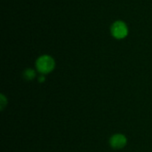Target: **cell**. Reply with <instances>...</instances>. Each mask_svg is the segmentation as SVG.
I'll return each instance as SVG.
<instances>
[{
	"mask_svg": "<svg viewBox=\"0 0 152 152\" xmlns=\"http://www.w3.org/2000/svg\"><path fill=\"white\" fill-rule=\"evenodd\" d=\"M22 76H23L24 79H26L27 81H31L36 77L37 74H36V71L33 69H26L23 71Z\"/></svg>",
	"mask_w": 152,
	"mask_h": 152,
	"instance_id": "4",
	"label": "cell"
},
{
	"mask_svg": "<svg viewBox=\"0 0 152 152\" xmlns=\"http://www.w3.org/2000/svg\"><path fill=\"white\" fill-rule=\"evenodd\" d=\"M6 105H7V99L2 94H0V108H1V110H3Z\"/></svg>",
	"mask_w": 152,
	"mask_h": 152,
	"instance_id": "5",
	"label": "cell"
},
{
	"mask_svg": "<svg viewBox=\"0 0 152 152\" xmlns=\"http://www.w3.org/2000/svg\"><path fill=\"white\" fill-rule=\"evenodd\" d=\"M45 75H41V76L38 77V81H39L40 83H42V82H45Z\"/></svg>",
	"mask_w": 152,
	"mask_h": 152,
	"instance_id": "6",
	"label": "cell"
},
{
	"mask_svg": "<svg viewBox=\"0 0 152 152\" xmlns=\"http://www.w3.org/2000/svg\"><path fill=\"white\" fill-rule=\"evenodd\" d=\"M128 27L123 20H117L110 27V33L116 39H124L128 35Z\"/></svg>",
	"mask_w": 152,
	"mask_h": 152,
	"instance_id": "2",
	"label": "cell"
},
{
	"mask_svg": "<svg viewBox=\"0 0 152 152\" xmlns=\"http://www.w3.org/2000/svg\"><path fill=\"white\" fill-rule=\"evenodd\" d=\"M127 143L126 137L122 134H116L110 138V145L112 149L121 150L126 147Z\"/></svg>",
	"mask_w": 152,
	"mask_h": 152,
	"instance_id": "3",
	"label": "cell"
},
{
	"mask_svg": "<svg viewBox=\"0 0 152 152\" xmlns=\"http://www.w3.org/2000/svg\"><path fill=\"white\" fill-rule=\"evenodd\" d=\"M55 68L54 59L48 55L44 54L37 58L36 61V69L41 75H46L51 73Z\"/></svg>",
	"mask_w": 152,
	"mask_h": 152,
	"instance_id": "1",
	"label": "cell"
}]
</instances>
